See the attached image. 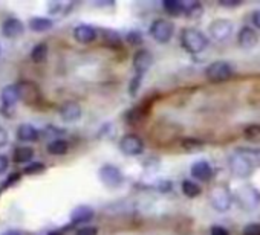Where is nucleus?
I'll list each match as a JSON object with an SVG mask.
<instances>
[{"mask_svg":"<svg viewBox=\"0 0 260 235\" xmlns=\"http://www.w3.org/2000/svg\"><path fill=\"white\" fill-rule=\"evenodd\" d=\"M243 136H245L246 141L258 144L260 142V124H254V126L246 127L243 130Z\"/></svg>","mask_w":260,"mask_h":235,"instance_id":"a878e982","label":"nucleus"},{"mask_svg":"<svg viewBox=\"0 0 260 235\" xmlns=\"http://www.w3.org/2000/svg\"><path fill=\"white\" fill-rule=\"evenodd\" d=\"M126 38H127V42H129L130 45H133V46H136V45H141V43H142L141 34H139L138 31H132V32H129Z\"/></svg>","mask_w":260,"mask_h":235,"instance_id":"c85d7f7f","label":"nucleus"},{"mask_svg":"<svg viewBox=\"0 0 260 235\" xmlns=\"http://www.w3.org/2000/svg\"><path fill=\"white\" fill-rule=\"evenodd\" d=\"M153 63V55L148 51H138L133 57V67L136 70V75L142 76Z\"/></svg>","mask_w":260,"mask_h":235,"instance_id":"f8f14e48","label":"nucleus"},{"mask_svg":"<svg viewBox=\"0 0 260 235\" xmlns=\"http://www.w3.org/2000/svg\"><path fill=\"white\" fill-rule=\"evenodd\" d=\"M243 235H260V224L251 223L243 227Z\"/></svg>","mask_w":260,"mask_h":235,"instance_id":"c756f323","label":"nucleus"},{"mask_svg":"<svg viewBox=\"0 0 260 235\" xmlns=\"http://www.w3.org/2000/svg\"><path fill=\"white\" fill-rule=\"evenodd\" d=\"M95 212L91 206H86V205H81V206H77L75 209L72 211L70 214V221L73 224H80V223H88L94 218Z\"/></svg>","mask_w":260,"mask_h":235,"instance_id":"dca6fc26","label":"nucleus"},{"mask_svg":"<svg viewBox=\"0 0 260 235\" xmlns=\"http://www.w3.org/2000/svg\"><path fill=\"white\" fill-rule=\"evenodd\" d=\"M25 31V25L22 20L19 19H8L4 22L2 25V34L7 37V38H17L19 35H22Z\"/></svg>","mask_w":260,"mask_h":235,"instance_id":"4468645a","label":"nucleus"},{"mask_svg":"<svg viewBox=\"0 0 260 235\" xmlns=\"http://www.w3.org/2000/svg\"><path fill=\"white\" fill-rule=\"evenodd\" d=\"M23 171H25V174H40V173L45 171V165L40 164V162H32Z\"/></svg>","mask_w":260,"mask_h":235,"instance_id":"cd10ccee","label":"nucleus"},{"mask_svg":"<svg viewBox=\"0 0 260 235\" xmlns=\"http://www.w3.org/2000/svg\"><path fill=\"white\" fill-rule=\"evenodd\" d=\"M173 31H175L173 25L165 19H158L150 26V35L158 43H168L173 37Z\"/></svg>","mask_w":260,"mask_h":235,"instance_id":"20e7f679","label":"nucleus"},{"mask_svg":"<svg viewBox=\"0 0 260 235\" xmlns=\"http://www.w3.org/2000/svg\"><path fill=\"white\" fill-rule=\"evenodd\" d=\"M181 188H182V192L187 195V197H190V199L198 197V195L202 192L201 186L196 182H193V180H184L182 185H181Z\"/></svg>","mask_w":260,"mask_h":235,"instance_id":"5701e85b","label":"nucleus"},{"mask_svg":"<svg viewBox=\"0 0 260 235\" xmlns=\"http://www.w3.org/2000/svg\"><path fill=\"white\" fill-rule=\"evenodd\" d=\"M0 98H2V105L4 108H11L17 104V101L20 99L19 95V89L17 86H7L2 89V93H0Z\"/></svg>","mask_w":260,"mask_h":235,"instance_id":"f3484780","label":"nucleus"},{"mask_svg":"<svg viewBox=\"0 0 260 235\" xmlns=\"http://www.w3.org/2000/svg\"><path fill=\"white\" fill-rule=\"evenodd\" d=\"M8 165H10L8 158H7V156H4V154H0V174H4L8 170Z\"/></svg>","mask_w":260,"mask_h":235,"instance_id":"f704fd0d","label":"nucleus"},{"mask_svg":"<svg viewBox=\"0 0 260 235\" xmlns=\"http://www.w3.org/2000/svg\"><path fill=\"white\" fill-rule=\"evenodd\" d=\"M205 75L213 83H222L227 81L234 75V69L227 61H214L205 69Z\"/></svg>","mask_w":260,"mask_h":235,"instance_id":"7ed1b4c3","label":"nucleus"},{"mask_svg":"<svg viewBox=\"0 0 260 235\" xmlns=\"http://www.w3.org/2000/svg\"><path fill=\"white\" fill-rule=\"evenodd\" d=\"M7 144H8V133H7L5 129L0 127V148L5 147Z\"/></svg>","mask_w":260,"mask_h":235,"instance_id":"c9c22d12","label":"nucleus"},{"mask_svg":"<svg viewBox=\"0 0 260 235\" xmlns=\"http://www.w3.org/2000/svg\"><path fill=\"white\" fill-rule=\"evenodd\" d=\"M19 95H20V99L28 102V104H32L35 102L37 99L40 98V89L35 83H31V81H22L19 86Z\"/></svg>","mask_w":260,"mask_h":235,"instance_id":"9d476101","label":"nucleus"},{"mask_svg":"<svg viewBox=\"0 0 260 235\" xmlns=\"http://www.w3.org/2000/svg\"><path fill=\"white\" fill-rule=\"evenodd\" d=\"M237 43L243 49H252L258 43V35H257V32L252 28L245 26L237 34Z\"/></svg>","mask_w":260,"mask_h":235,"instance_id":"9b49d317","label":"nucleus"},{"mask_svg":"<svg viewBox=\"0 0 260 235\" xmlns=\"http://www.w3.org/2000/svg\"><path fill=\"white\" fill-rule=\"evenodd\" d=\"M141 78L142 76H139V75H136L133 80H132V84H130V95H135L136 92H138V89H139V83H141Z\"/></svg>","mask_w":260,"mask_h":235,"instance_id":"2f4dec72","label":"nucleus"},{"mask_svg":"<svg viewBox=\"0 0 260 235\" xmlns=\"http://www.w3.org/2000/svg\"><path fill=\"white\" fill-rule=\"evenodd\" d=\"M39 130L35 127L29 126V124H22L19 129H17V138L23 142H35L39 139Z\"/></svg>","mask_w":260,"mask_h":235,"instance_id":"6ab92c4d","label":"nucleus"},{"mask_svg":"<svg viewBox=\"0 0 260 235\" xmlns=\"http://www.w3.org/2000/svg\"><path fill=\"white\" fill-rule=\"evenodd\" d=\"M210 235H230V232L222 226H213Z\"/></svg>","mask_w":260,"mask_h":235,"instance_id":"72a5a7b5","label":"nucleus"},{"mask_svg":"<svg viewBox=\"0 0 260 235\" xmlns=\"http://www.w3.org/2000/svg\"><path fill=\"white\" fill-rule=\"evenodd\" d=\"M252 23H254L255 28L260 29V10H257V11L252 14Z\"/></svg>","mask_w":260,"mask_h":235,"instance_id":"e433bc0d","label":"nucleus"},{"mask_svg":"<svg viewBox=\"0 0 260 235\" xmlns=\"http://www.w3.org/2000/svg\"><path fill=\"white\" fill-rule=\"evenodd\" d=\"M236 197L245 209H254L257 206V203L260 202V194L251 186L240 188L236 194Z\"/></svg>","mask_w":260,"mask_h":235,"instance_id":"1a4fd4ad","label":"nucleus"},{"mask_svg":"<svg viewBox=\"0 0 260 235\" xmlns=\"http://www.w3.org/2000/svg\"><path fill=\"white\" fill-rule=\"evenodd\" d=\"M230 170L234 176L245 179L252 173V162L248 156L243 154H234L230 158Z\"/></svg>","mask_w":260,"mask_h":235,"instance_id":"423d86ee","label":"nucleus"},{"mask_svg":"<svg viewBox=\"0 0 260 235\" xmlns=\"http://www.w3.org/2000/svg\"><path fill=\"white\" fill-rule=\"evenodd\" d=\"M54 26L51 19H45V17H34L29 20V28L35 32H45L49 31Z\"/></svg>","mask_w":260,"mask_h":235,"instance_id":"aec40b11","label":"nucleus"},{"mask_svg":"<svg viewBox=\"0 0 260 235\" xmlns=\"http://www.w3.org/2000/svg\"><path fill=\"white\" fill-rule=\"evenodd\" d=\"M73 37H75V40L78 43L88 45V43H92L97 38V31L89 25H80L73 29Z\"/></svg>","mask_w":260,"mask_h":235,"instance_id":"2eb2a0df","label":"nucleus"},{"mask_svg":"<svg viewBox=\"0 0 260 235\" xmlns=\"http://www.w3.org/2000/svg\"><path fill=\"white\" fill-rule=\"evenodd\" d=\"M48 57V46L45 43H39L35 45L32 52H31V58L34 63H43Z\"/></svg>","mask_w":260,"mask_h":235,"instance_id":"393cba45","label":"nucleus"},{"mask_svg":"<svg viewBox=\"0 0 260 235\" xmlns=\"http://www.w3.org/2000/svg\"><path fill=\"white\" fill-rule=\"evenodd\" d=\"M34 158V150L31 147H19L14 151V161L16 162H29Z\"/></svg>","mask_w":260,"mask_h":235,"instance_id":"b1692460","label":"nucleus"},{"mask_svg":"<svg viewBox=\"0 0 260 235\" xmlns=\"http://www.w3.org/2000/svg\"><path fill=\"white\" fill-rule=\"evenodd\" d=\"M233 34V22L228 19H217L210 25V37L216 42H225Z\"/></svg>","mask_w":260,"mask_h":235,"instance_id":"39448f33","label":"nucleus"},{"mask_svg":"<svg viewBox=\"0 0 260 235\" xmlns=\"http://www.w3.org/2000/svg\"><path fill=\"white\" fill-rule=\"evenodd\" d=\"M67 150H69V144L64 139H54L48 145V153L54 156H63L67 153Z\"/></svg>","mask_w":260,"mask_h":235,"instance_id":"4be33fe9","label":"nucleus"},{"mask_svg":"<svg viewBox=\"0 0 260 235\" xmlns=\"http://www.w3.org/2000/svg\"><path fill=\"white\" fill-rule=\"evenodd\" d=\"M182 5V13L189 17H199L202 14V5L195 2V0H185L181 2Z\"/></svg>","mask_w":260,"mask_h":235,"instance_id":"412c9836","label":"nucleus"},{"mask_svg":"<svg viewBox=\"0 0 260 235\" xmlns=\"http://www.w3.org/2000/svg\"><path fill=\"white\" fill-rule=\"evenodd\" d=\"M211 174H213V168H211V165H210L208 162H205V161H199V162L193 164V167H192V176H193L195 179L201 180V182L210 180Z\"/></svg>","mask_w":260,"mask_h":235,"instance_id":"a211bd4d","label":"nucleus"},{"mask_svg":"<svg viewBox=\"0 0 260 235\" xmlns=\"http://www.w3.org/2000/svg\"><path fill=\"white\" fill-rule=\"evenodd\" d=\"M181 42L185 51L190 54H199L208 46V37L196 28H187L181 32Z\"/></svg>","mask_w":260,"mask_h":235,"instance_id":"f257e3e1","label":"nucleus"},{"mask_svg":"<svg viewBox=\"0 0 260 235\" xmlns=\"http://www.w3.org/2000/svg\"><path fill=\"white\" fill-rule=\"evenodd\" d=\"M240 4H242L240 0H220L219 2V5L227 7V8H234V7H239Z\"/></svg>","mask_w":260,"mask_h":235,"instance_id":"473e14b6","label":"nucleus"},{"mask_svg":"<svg viewBox=\"0 0 260 235\" xmlns=\"http://www.w3.org/2000/svg\"><path fill=\"white\" fill-rule=\"evenodd\" d=\"M100 179L109 188H118L123 183L121 171L115 165H110V164H106L100 168Z\"/></svg>","mask_w":260,"mask_h":235,"instance_id":"0eeeda50","label":"nucleus"},{"mask_svg":"<svg viewBox=\"0 0 260 235\" xmlns=\"http://www.w3.org/2000/svg\"><path fill=\"white\" fill-rule=\"evenodd\" d=\"M2 235H20V232H17V230H8V232H5Z\"/></svg>","mask_w":260,"mask_h":235,"instance_id":"4c0bfd02","label":"nucleus"},{"mask_svg":"<svg viewBox=\"0 0 260 235\" xmlns=\"http://www.w3.org/2000/svg\"><path fill=\"white\" fill-rule=\"evenodd\" d=\"M164 10L171 16H178L179 13H182V5H181L179 0H165Z\"/></svg>","mask_w":260,"mask_h":235,"instance_id":"bb28decb","label":"nucleus"},{"mask_svg":"<svg viewBox=\"0 0 260 235\" xmlns=\"http://www.w3.org/2000/svg\"><path fill=\"white\" fill-rule=\"evenodd\" d=\"M75 235H98V229L95 226H86L78 229Z\"/></svg>","mask_w":260,"mask_h":235,"instance_id":"7c9ffc66","label":"nucleus"},{"mask_svg":"<svg viewBox=\"0 0 260 235\" xmlns=\"http://www.w3.org/2000/svg\"><path fill=\"white\" fill-rule=\"evenodd\" d=\"M120 148L127 156H138L144 151V142L136 135H127V136L121 138Z\"/></svg>","mask_w":260,"mask_h":235,"instance_id":"6e6552de","label":"nucleus"},{"mask_svg":"<svg viewBox=\"0 0 260 235\" xmlns=\"http://www.w3.org/2000/svg\"><path fill=\"white\" fill-rule=\"evenodd\" d=\"M60 116H61V120L66 121V123L78 121L80 118H81V107H80V104L73 102V101L64 102L60 107Z\"/></svg>","mask_w":260,"mask_h":235,"instance_id":"ddd939ff","label":"nucleus"},{"mask_svg":"<svg viewBox=\"0 0 260 235\" xmlns=\"http://www.w3.org/2000/svg\"><path fill=\"white\" fill-rule=\"evenodd\" d=\"M210 203L217 212H227L233 205V194L225 185H214L210 189Z\"/></svg>","mask_w":260,"mask_h":235,"instance_id":"f03ea898","label":"nucleus"}]
</instances>
